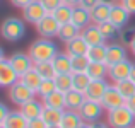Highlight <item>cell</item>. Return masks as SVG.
Here are the masks:
<instances>
[{"mask_svg":"<svg viewBox=\"0 0 135 128\" xmlns=\"http://www.w3.org/2000/svg\"><path fill=\"white\" fill-rule=\"evenodd\" d=\"M29 56L33 58L34 63L38 62H51L58 55V46L53 40L50 38H40L29 46Z\"/></svg>","mask_w":135,"mask_h":128,"instance_id":"6da1fadb","label":"cell"},{"mask_svg":"<svg viewBox=\"0 0 135 128\" xmlns=\"http://www.w3.org/2000/svg\"><path fill=\"white\" fill-rule=\"evenodd\" d=\"M0 36L9 43H17L26 36V21L21 17H7L0 26Z\"/></svg>","mask_w":135,"mask_h":128,"instance_id":"7a4b0ae2","label":"cell"},{"mask_svg":"<svg viewBox=\"0 0 135 128\" xmlns=\"http://www.w3.org/2000/svg\"><path fill=\"white\" fill-rule=\"evenodd\" d=\"M108 125L111 128H132L135 125V115L127 106H120L108 111Z\"/></svg>","mask_w":135,"mask_h":128,"instance_id":"3957f363","label":"cell"},{"mask_svg":"<svg viewBox=\"0 0 135 128\" xmlns=\"http://www.w3.org/2000/svg\"><path fill=\"white\" fill-rule=\"evenodd\" d=\"M106 109L103 108L101 101H92V99H86L82 106L79 109V115L80 118L84 120L86 123H96L101 120V116L104 115Z\"/></svg>","mask_w":135,"mask_h":128,"instance_id":"277c9868","label":"cell"},{"mask_svg":"<svg viewBox=\"0 0 135 128\" xmlns=\"http://www.w3.org/2000/svg\"><path fill=\"white\" fill-rule=\"evenodd\" d=\"M33 97H36V92H33L26 84L21 82V80H17L16 84H12L9 87V99L16 106H22L24 102H27Z\"/></svg>","mask_w":135,"mask_h":128,"instance_id":"5b68a950","label":"cell"},{"mask_svg":"<svg viewBox=\"0 0 135 128\" xmlns=\"http://www.w3.org/2000/svg\"><path fill=\"white\" fill-rule=\"evenodd\" d=\"M34 27H36V33L40 34L41 38H50V40H53V38L58 36L60 24L51 14H46L40 22L34 24Z\"/></svg>","mask_w":135,"mask_h":128,"instance_id":"8992f818","label":"cell"},{"mask_svg":"<svg viewBox=\"0 0 135 128\" xmlns=\"http://www.w3.org/2000/svg\"><path fill=\"white\" fill-rule=\"evenodd\" d=\"M125 101L127 99L120 94V91L116 89L115 84L113 85L109 84L108 89H106V92H104V96L101 97V104L106 111H111V109H116V108H120V106H125Z\"/></svg>","mask_w":135,"mask_h":128,"instance_id":"52a82bcc","label":"cell"},{"mask_svg":"<svg viewBox=\"0 0 135 128\" xmlns=\"http://www.w3.org/2000/svg\"><path fill=\"white\" fill-rule=\"evenodd\" d=\"M132 67H133V63L130 62L128 58L123 60V62L115 63V65L109 67L108 79L111 80L113 84L120 82V80H125V79H130V72H132Z\"/></svg>","mask_w":135,"mask_h":128,"instance_id":"ba28073f","label":"cell"},{"mask_svg":"<svg viewBox=\"0 0 135 128\" xmlns=\"http://www.w3.org/2000/svg\"><path fill=\"white\" fill-rule=\"evenodd\" d=\"M21 10H22V19L26 21V22H29V24H38L46 14H48L46 9L41 5L40 0L31 2L29 5H26L24 9H21Z\"/></svg>","mask_w":135,"mask_h":128,"instance_id":"9c48e42d","label":"cell"},{"mask_svg":"<svg viewBox=\"0 0 135 128\" xmlns=\"http://www.w3.org/2000/svg\"><path fill=\"white\" fill-rule=\"evenodd\" d=\"M130 17H132V14L125 9V5H123L122 2H116V3H113V5H111L109 22H113L116 27H120V29L127 27V24L130 22Z\"/></svg>","mask_w":135,"mask_h":128,"instance_id":"30bf717a","label":"cell"},{"mask_svg":"<svg viewBox=\"0 0 135 128\" xmlns=\"http://www.w3.org/2000/svg\"><path fill=\"white\" fill-rule=\"evenodd\" d=\"M7 60H9L10 65L14 67V70L19 73V77L34 67V62H33V58L29 56V53H21V51H17V53H12V55H10Z\"/></svg>","mask_w":135,"mask_h":128,"instance_id":"8fae6325","label":"cell"},{"mask_svg":"<svg viewBox=\"0 0 135 128\" xmlns=\"http://www.w3.org/2000/svg\"><path fill=\"white\" fill-rule=\"evenodd\" d=\"M19 80V73L14 70V67L10 65L9 60H2L0 62V87L9 89L12 84H16Z\"/></svg>","mask_w":135,"mask_h":128,"instance_id":"7c38bea8","label":"cell"},{"mask_svg":"<svg viewBox=\"0 0 135 128\" xmlns=\"http://www.w3.org/2000/svg\"><path fill=\"white\" fill-rule=\"evenodd\" d=\"M127 60V48L122 43H108V50H106V65L111 67L118 62Z\"/></svg>","mask_w":135,"mask_h":128,"instance_id":"4fadbf2b","label":"cell"},{"mask_svg":"<svg viewBox=\"0 0 135 128\" xmlns=\"http://www.w3.org/2000/svg\"><path fill=\"white\" fill-rule=\"evenodd\" d=\"M43 109H45L43 101H40V99H36V97L29 99V101H27V102H24L22 106H19V111L22 113V115L26 116L27 120L40 118V116L43 115Z\"/></svg>","mask_w":135,"mask_h":128,"instance_id":"5bb4252c","label":"cell"},{"mask_svg":"<svg viewBox=\"0 0 135 128\" xmlns=\"http://www.w3.org/2000/svg\"><path fill=\"white\" fill-rule=\"evenodd\" d=\"M72 24H75L77 27H79L80 31L84 29V27H87L89 24H92V17H91V10L86 9L84 5H77L74 7L72 10V21H70Z\"/></svg>","mask_w":135,"mask_h":128,"instance_id":"9a60e30c","label":"cell"},{"mask_svg":"<svg viewBox=\"0 0 135 128\" xmlns=\"http://www.w3.org/2000/svg\"><path fill=\"white\" fill-rule=\"evenodd\" d=\"M108 80L106 79H99V80H91V84L86 89V97L92 99V101H101V97L104 96L106 89H108Z\"/></svg>","mask_w":135,"mask_h":128,"instance_id":"2e32d148","label":"cell"},{"mask_svg":"<svg viewBox=\"0 0 135 128\" xmlns=\"http://www.w3.org/2000/svg\"><path fill=\"white\" fill-rule=\"evenodd\" d=\"M80 36L84 38V41L87 43L89 46H94V45H103V43H106L104 36L101 34V31H99L98 24H89L87 27H84L82 31H80Z\"/></svg>","mask_w":135,"mask_h":128,"instance_id":"e0dca14e","label":"cell"},{"mask_svg":"<svg viewBox=\"0 0 135 128\" xmlns=\"http://www.w3.org/2000/svg\"><path fill=\"white\" fill-rule=\"evenodd\" d=\"M65 94L67 92H62V91H53L51 94H48L46 97H41L45 108H55V109H65L67 108V99H65Z\"/></svg>","mask_w":135,"mask_h":128,"instance_id":"ac0fdd59","label":"cell"},{"mask_svg":"<svg viewBox=\"0 0 135 128\" xmlns=\"http://www.w3.org/2000/svg\"><path fill=\"white\" fill-rule=\"evenodd\" d=\"M111 5H113V2H99L96 7H92V9H91L92 22L99 24V22H104V21H109Z\"/></svg>","mask_w":135,"mask_h":128,"instance_id":"d6986e66","label":"cell"},{"mask_svg":"<svg viewBox=\"0 0 135 128\" xmlns=\"http://www.w3.org/2000/svg\"><path fill=\"white\" fill-rule=\"evenodd\" d=\"M51 62H53V67H55V70H56V75H58V73H72V56L67 51L65 53L58 51V55H56Z\"/></svg>","mask_w":135,"mask_h":128,"instance_id":"ffe728a7","label":"cell"},{"mask_svg":"<svg viewBox=\"0 0 135 128\" xmlns=\"http://www.w3.org/2000/svg\"><path fill=\"white\" fill-rule=\"evenodd\" d=\"M19 80L22 84H26L27 87H29L33 92H36V96H38V89H40L41 82H43V77H41L40 73H38V70L33 67V68L27 70L26 73H22V75L19 77Z\"/></svg>","mask_w":135,"mask_h":128,"instance_id":"44dd1931","label":"cell"},{"mask_svg":"<svg viewBox=\"0 0 135 128\" xmlns=\"http://www.w3.org/2000/svg\"><path fill=\"white\" fill-rule=\"evenodd\" d=\"M87 50H89V45L84 41L82 36L74 38L72 41L65 43V51L69 53L70 56H79V55H86Z\"/></svg>","mask_w":135,"mask_h":128,"instance_id":"7402d4cb","label":"cell"},{"mask_svg":"<svg viewBox=\"0 0 135 128\" xmlns=\"http://www.w3.org/2000/svg\"><path fill=\"white\" fill-rule=\"evenodd\" d=\"M65 99H67V108L65 109H72V111H79L80 106L86 102V94L80 91H75V89H70L69 92L65 94Z\"/></svg>","mask_w":135,"mask_h":128,"instance_id":"603a6c76","label":"cell"},{"mask_svg":"<svg viewBox=\"0 0 135 128\" xmlns=\"http://www.w3.org/2000/svg\"><path fill=\"white\" fill-rule=\"evenodd\" d=\"M98 27H99V31H101V34L104 36L106 41H111V43L120 41V33H122V29H120V27H116L113 22L104 21V22H99Z\"/></svg>","mask_w":135,"mask_h":128,"instance_id":"cb8c5ba5","label":"cell"},{"mask_svg":"<svg viewBox=\"0 0 135 128\" xmlns=\"http://www.w3.org/2000/svg\"><path fill=\"white\" fill-rule=\"evenodd\" d=\"M109 67L104 62H91L87 67V75L91 77V80H99V79H108Z\"/></svg>","mask_w":135,"mask_h":128,"instance_id":"d4e9b609","label":"cell"},{"mask_svg":"<svg viewBox=\"0 0 135 128\" xmlns=\"http://www.w3.org/2000/svg\"><path fill=\"white\" fill-rule=\"evenodd\" d=\"M3 125L7 128H27L29 125V120L22 115L21 111H9Z\"/></svg>","mask_w":135,"mask_h":128,"instance_id":"484cf974","label":"cell"},{"mask_svg":"<svg viewBox=\"0 0 135 128\" xmlns=\"http://www.w3.org/2000/svg\"><path fill=\"white\" fill-rule=\"evenodd\" d=\"M77 36H80V29L75 26V24H72V22H67V24H62L60 26V29H58V40L60 41H63V43H69V41H72L74 38H77Z\"/></svg>","mask_w":135,"mask_h":128,"instance_id":"4316f807","label":"cell"},{"mask_svg":"<svg viewBox=\"0 0 135 128\" xmlns=\"http://www.w3.org/2000/svg\"><path fill=\"white\" fill-rule=\"evenodd\" d=\"M84 120L80 118L79 111H72V109H65L62 116V121H60V126L62 128H77L82 123Z\"/></svg>","mask_w":135,"mask_h":128,"instance_id":"83f0119b","label":"cell"},{"mask_svg":"<svg viewBox=\"0 0 135 128\" xmlns=\"http://www.w3.org/2000/svg\"><path fill=\"white\" fill-rule=\"evenodd\" d=\"M106 50H108V43L94 45V46H89L86 55L91 62H104L106 63Z\"/></svg>","mask_w":135,"mask_h":128,"instance_id":"f1b7e54d","label":"cell"},{"mask_svg":"<svg viewBox=\"0 0 135 128\" xmlns=\"http://www.w3.org/2000/svg\"><path fill=\"white\" fill-rule=\"evenodd\" d=\"M89 84H91V77L87 75V72H72V89L86 92Z\"/></svg>","mask_w":135,"mask_h":128,"instance_id":"f546056e","label":"cell"},{"mask_svg":"<svg viewBox=\"0 0 135 128\" xmlns=\"http://www.w3.org/2000/svg\"><path fill=\"white\" fill-rule=\"evenodd\" d=\"M72 10H74V7L67 5V3H62L58 9H55L51 12V16L55 17V19L58 21V24L62 26V24H67V22L72 21Z\"/></svg>","mask_w":135,"mask_h":128,"instance_id":"4dcf8cb0","label":"cell"},{"mask_svg":"<svg viewBox=\"0 0 135 128\" xmlns=\"http://www.w3.org/2000/svg\"><path fill=\"white\" fill-rule=\"evenodd\" d=\"M65 109H55V108H45L41 118L45 120L46 125H60L62 121V116Z\"/></svg>","mask_w":135,"mask_h":128,"instance_id":"1f68e13d","label":"cell"},{"mask_svg":"<svg viewBox=\"0 0 135 128\" xmlns=\"http://www.w3.org/2000/svg\"><path fill=\"white\" fill-rule=\"evenodd\" d=\"M34 68L38 70L43 79H55L56 77V70L53 67V62H38L34 63Z\"/></svg>","mask_w":135,"mask_h":128,"instance_id":"d6a6232c","label":"cell"},{"mask_svg":"<svg viewBox=\"0 0 135 128\" xmlns=\"http://www.w3.org/2000/svg\"><path fill=\"white\" fill-rule=\"evenodd\" d=\"M116 89L120 91V94L123 96L125 99L132 97V96L135 94V82L132 79H125V80H120V82H116Z\"/></svg>","mask_w":135,"mask_h":128,"instance_id":"836d02e7","label":"cell"},{"mask_svg":"<svg viewBox=\"0 0 135 128\" xmlns=\"http://www.w3.org/2000/svg\"><path fill=\"white\" fill-rule=\"evenodd\" d=\"M56 89L62 92H69L72 89V73H58L55 77Z\"/></svg>","mask_w":135,"mask_h":128,"instance_id":"e575fe53","label":"cell"},{"mask_svg":"<svg viewBox=\"0 0 135 128\" xmlns=\"http://www.w3.org/2000/svg\"><path fill=\"white\" fill-rule=\"evenodd\" d=\"M91 60L87 58V55H79L72 56V72H87Z\"/></svg>","mask_w":135,"mask_h":128,"instance_id":"d590c367","label":"cell"},{"mask_svg":"<svg viewBox=\"0 0 135 128\" xmlns=\"http://www.w3.org/2000/svg\"><path fill=\"white\" fill-rule=\"evenodd\" d=\"M53 91H56V84H55V79H43L40 89H38V96L40 97H46L48 94H51Z\"/></svg>","mask_w":135,"mask_h":128,"instance_id":"8d00e7d4","label":"cell"},{"mask_svg":"<svg viewBox=\"0 0 135 128\" xmlns=\"http://www.w3.org/2000/svg\"><path fill=\"white\" fill-rule=\"evenodd\" d=\"M40 2H41V5H43L45 9H46V12L51 14L55 9H58V7L62 5L63 0H40Z\"/></svg>","mask_w":135,"mask_h":128,"instance_id":"74e56055","label":"cell"},{"mask_svg":"<svg viewBox=\"0 0 135 128\" xmlns=\"http://www.w3.org/2000/svg\"><path fill=\"white\" fill-rule=\"evenodd\" d=\"M48 125L45 123V120L41 118H34V120H29V125H27V128H46Z\"/></svg>","mask_w":135,"mask_h":128,"instance_id":"f35d334b","label":"cell"},{"mask_svg":"<svg viewBox=\"0 0 135 128\" xmlns=\"http://www.w3.org/2000/svg\"><path fill=\"white\" fill-rule=\"evenodd\" d=\"M99 2H111V0H80V5H84L86 9H92V7H96Z\"/></svg>","mask_w":135,"mask_h":128,"instance_id":"ab89813d","label":"cell"},{"mask_svg":"<svg viewBox=\"0 0 135 128\" xmlns=\"http://www.w3.org/2000/svg\"><path fill=\"white\" fill-rule=\"evenodd\" d=\"M122 3L125 5V9L128 10L132 16H135V0H122Z\"/></svg>","mask_w":135,"mask_h":128,"instance_id":"60d3db41","label":"cell"},{"mask_svg":"<svg viewBox=\"0 0 135 128\" xmlns=\"http://www.w3.org/2000/svg\"><path fill=\"white\" fill-rule=\"evenodd\" d=\"M31 2H34V0H10V3H12L14 7H17V9H24V7L29 5Z\"/></svg>","mask_w":135,"mask_h":128,"instance_id":"b9f144b4","label":"cell"},{"mask_svg":"<svg viewBox=\"0 0 135 128\" xmlns=\"http://www.w3.org/2000/svg\"><path fill=\"white\" fill-rule=\"evenodd\" d=\"M7 115H9V108H7L3 102H0V125H2L3 121H5Z\"/></svg>","mask_w":135,"mask_h":128,"instance_id":"7bdbcfd3","label":"cell"},{"mask_svg":"<svg viewBox=\"0 0 135 128\" xmlns=\"http://www.w3.org/2000/svg\"><path fill=\"white\" fill-rule=\"evenodd\" d=\"M125 106H127V108H128L130 111H132L133 115H135V94L132 96V97H128V99L125 101Z\"/></svg>","mask_w":135,"mask_h":128,"instance_id":"ee69618b","label":"cell"},{"mask_svg":"<svg viewBox=\"0 0 135 128\" xmlns=\"http://www.w3.org/2000/svg\"><path fill=\"white\" fill-rule=\"evenodd\" d=\"M128 50H130V53L135 56V33H133V36L130 38V41H128Z\"/></svg>","mask_w":135,"mask_h":128,"instance_id":"f6af8a7d","label":"cell"},{"mask_svg":"<svg viewBox=\"0 0 135 128\" xmlns=\"http://www.w3.org/2000/svg\"><path fill=\"white\" fill-rule=\"evenodd\" d=\"M91 128H111L108 123H103V121H96V123H91Z\"/></svg>","mask_w":135,"mask_h":128,"instance_id":"bcb514c9","label":"cell"},{"mask_svg":"<svg viewBox=\"0 0 135 128\" xmlns=\"http://www.w3.org/2000/svg\"><path fill=\"white\" fill-rule=\"evenodd\" d=\"M63 3H67L70 7H77V5H80V0H63Z\"/></svg>","mask_w":135,"mask_h":128,"instance_id":"7dc6e473","label":"cell"},{"mask_svg":"<svg viewBox=\"0 0 135 128\" xmlns=\"http://www.w3.org/2000/svg\"><path fill=\"white\" fill-rule=\"evenodd\" d=\"M77 128H91V123H86V121H82Z\"/></svg>","mask_w":135,"mask_h":128,"instance_id":"c3c4849f","label":"cell"},{"mask_svg":"<svg viewBox=\"0 0 135 128\" xmlns=\"http://www.w3.org/2000/svg\"><path fill=\"white\" fill-rule=\"evenodd\" d=\"M130 79L135 82V63H133V67H132V72H130Z\"/></svg>","mask_w":135,"mask_h":128,"instance_id":"681fc988","label":"cell"},{"mask_svg":"<svg viewBox=\"0 0 135 128\" xmlns=\"http://www.w3.org/2000/svg\"><path fill=\"white\" fill-rule=\"evenodd\" d=\"M2 60H5V51H3V48L0 46V62H2Z\"/></svg>","mask_w":135,"mask_h":128,"instance_id":"f907efd6","label":"cell"},{"mask_svg":"<svg viewBox=\"0 0 135 128\" xmlns=\"http://www.w3.org/2000/svg\"><path fill=\"white\" fill-rule=\"evenodd\" d=\"M46 128H62V126H60V125H48Z\"/></svg>","mask_w":135,"mask_h":128,"instance_id":"816d5d0a","label":"cell"},{"mask_svg":"<svg viewBox=\"0 0 135 128\" xmlns=\"http://www.w3.org/2000/svg\"><path fill=\"white\" fill-rule=\"evenodd\" d=\"M0 128H7V126H5V125H3V123H2V125H0Z\"/></svg>","mask_w":135,"mask_h":128,"instance_id":"f5cc1de1","label":"cell"},{"mask_svg":"<svg viewBox=\"0 0 135 128\" xmlns=\"http://www.w3.org/2000/svg\"><path fill=\"white\" fill-rule=\"evenodd\" d=\"M116 2H122V0H116Z\"/></svg>","mask_w":135,"mask_h":128,"instance_id":"db71d44e","label":"cell"},{"mask_svg":"<svg viewBox=\"0 0 135 128\" xmlns=\"http://www.w3.org/2000/svg\"><path fill=\"white\" fill-rule=\"evenodd\" d=\"M133 128H135V125H133Z\"/></svg>","mask_w":135,"mask_h":128,"instance_id":"11a10c76","label":"cell"},{"mask_svg":"<svg viewBox=\"0 0 135 128\" xmlns=\"http://www.w3.org/2000/svg\"><path fill=\"white\" fill-rule=\"evenodd\" d=\"M132 128H133V126H132Z\"/></svg>","mask_w":135,"mask_h":128,"instance_id":"9f6ffc18","label":"cell"}]
</instances>
